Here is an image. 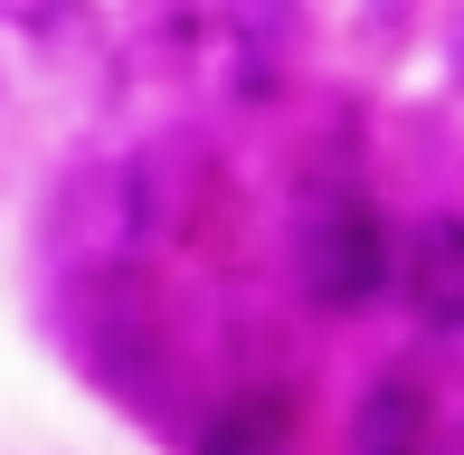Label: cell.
I'll return each mask as SVG.
<instances>
[{
	"label": "cell",
	"instance_id": "obj_1",
	"mask_svg": "<svg viewBox=\"0 0 464 455\" xmlns=\"http://www.w3.org/2000/svg\"><path fill=\"white\" fill-rule=\"evenodd\" d=\"M123 209H133V257L142 247H218L237 218V180L208 133H152L142 152H123Z\"/></svg>",
	"mask_w": 464,
	"mask_h": 455
},
{
	"label": "cell",
	"instance_id": "obj_4",
	"mask_svg": "<svg viewBox=\"0 0 464 455\" xmlns=\"http://www.w3.org/2000/svg\"><path fill=\"white\" fill-rule=\"evenodd\" d=\"M189 38H199V76L218 95H276L285 86V48H276V19H189Z\"/></svg>",
	"mask_w": 464,
	"mask_h": 455
},
{
	"label": "cell",
	"instance_id": "obj_2",
	"mask_svg": "<svg viewBox=\"0 0 464 455\" xmlns=\"http://www.w3.org/2000/svg\"><path fill=\"white\" fill-rule=\"evenodd\" d=\"M294 276L323 314H370L379 295L398 285V228L370 190H313L304 199V228H294Z\"/></svg>",
	"mask_w": 464,
	"mask_h": 455
},
{
	"label": "cell",
	"instance_id": "obj_6",
	"mask_svg": "<svg viewBox=\"0 0 464 455\" xmlns=\"http://www.w3.org/2000/svg\"><path fill=\"white\" fill-rule=\"evenodd\" d=\"M199 455H294V399L285 389H237L199 427Z\"/></svg>",
	"mask_w": 464,
	"mask_h": 455
},
{
	"label": "cell",
	"instance_id": "obj_5",
	"mask_svg": "<svg viewBox=\"0 0 464 455\" xmlns=\"http://www.w3.org/2000/svg\"><path fill=\"white\" fill-rule=\"evenodd\" d=\"M446 437V399L417 370H379L361 399V455H436Z\"/></svg>",
	"mask_w": 464,
	"mask_h": 455
},
{
	"label": "cell",
	"instance_id": "obj_3",
	"mask_svg": "<svg viewBox=\"0 0 464 455\" xmlns=\"http://www.w3.org/2000/svg\"><path fill=\"white\" fill-rule=\"evenodd\" d=\"M398 295L427 333H464V209H427L398 228Z\"/></svg>",
	"mask_w": 464,
	"mask_h": 455
}]
</instances>
